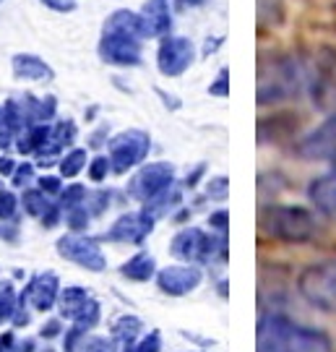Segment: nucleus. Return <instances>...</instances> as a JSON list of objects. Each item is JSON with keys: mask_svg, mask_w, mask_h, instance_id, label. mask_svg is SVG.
<instances>
[{"mask_svg": "<svg viewBox=\"0 0 336 352\" xmlns=\"http://www.w3.org/2000/svg\"><path fill=\"white\" fill-rule=\"evenodd\" d=\"M311 84V65L298 60L295 55H271L258 63V104H279L298 100L300 91Z\"/></svg>", "mask_w": 336, "mask_h": 352, "instance_id": "nucleus-1", "label": "nucleus"}, {"mask_svg": "<svg viewBox=\"0 0 336 352\" xmlns=\"http://www.w3.org/2000/svg\"><path fill=\"white\" fill-rule=\"evenodd\" d=\"M258 352H336L324 331L295 324L284 316H263L258 324Z\"/></svg>", "mask_w": 336, "mask_h": 352, "instance_id": "nucleus-2", "label": "nucleus"}, {"mask_svg": "<svg viewBox=\"0 0 336 352\" xmlns=\"http://www.w3.org/2000/svg\"><path fill=\"white\" fill-rule=\"evenodd\" d=\"M258 227L263 235L279 243H308L318 232V222L311 209L289 204H266L258 212Z\"/></svg>", "mask_w": 336, "mask_h": 352, "instance_id": "nucleus-3", "label": "nucleus"}, {"mask_svg": "<svg viewBox=\"0 0 336 352\" xmlns=\"http://www.w3.org/2000/svg\"><path fill=\"white\" fill-rule=\"evenodd\" d=\"M298 289L318 311L336 314V261L305 266L298 277Z\"/></svg>", "mask_w": 336, "mask_h": 352, "instance_id": "nucleus-4", "label": "nucleus"}, {"mask_svg": "<svg viewBox=\"0 0 336 352\" xmlns=\"http://www.w3.org/2000/svg\"><path fill=\"white\" fill-rule=\"evenodd\" d=\"M172 253L177 258H183L188 264H203V261H212L214 256L219 253L222 258H227V235L216 240L214 235L203 232L199 227H190L177 232L172 240Z\"/></svg>", "mask_w": 336, "mask_h": 352, "instance_id": "nucleus-5", "label": "nucleus"}, {"mask_svg": "<svg viewBox=\"0 0 336 352\" xmlns=\"http://www.w3.org/2000/svg\"><path fill=\"white\" fill-rule=\"evenodd\" d=\"M141 37L125 34V32H110L102 29L100 39V58L107 65H117V68H133L141 63Z\"/></svg>", "mask_w": 336, "mask_h": 352, "instance_id": "nucleus-6", "label": "nucleus"}, {"mask_svg": "<svg viewBox=\"0 0 336 352\" xmlns=\"http://www.w3.org/2000/svg\"><path fill=\"white\" fill-rule=\"evenodd\" d=\"M149 136L144 131H123L110 141V164L115 173H128L149 154Z\"/></svg>", "mask_w": 336, "mask_h": 352, "instance_id": "nucleus-7", "label": "nucleus"}, {"mask_svg": "<svg viewBox=\"0 0 336 352\" xmlns=\"http://www.w3.org/2000/svg\"><path fill=\"white\" fill-rule=\"evenodd\" d=\"M196 60V47L193 42L186 37H172V34H164L159 42V50H157V65H159V74L167 78L175 76H183Z\"/></svg>", "mask_w": 336, "mask_h": 352, "instance_id": "nucleus-8", "label": "nucleus"}, {"mask_svg": "<svg viewBox=\"0 0 336 352\" xmlns=\"http://www.w3.org/2000/svg\"><path fill=\"white\" fill-rule=\"evenodd\" d=\"M298 154L311 162H331L336 167V113L313 128L305 139H300Z\"/></svg>", "mask_w": 336, "mask_h": 352, "instance_id": "nucleus-9", "label": "nucleus"}, {"mask_svg": "<svg viewBox=\"0 0 336 352\" xmlns=\"http://www.w3.org/2000/svg\"><path fill=\"white\" fill-rule=\"evenodd\" d=\"M172 177H175V170L167 162L146 164V167L131 180L128 193H131L133 199H138V201H149L157 193H162L164 188L172 186Z\"/></svg>", "mask_w": 336, "mask_h": 352, "instance_id": "nucleus-10", "label": "nucleus"}, {"mask_svg": "<svg viewBox=\"0 0 336 352\" xmlns=\"http://www.w3.org/2000/svg\"><path fill=\"white\" fill-rule=\"evenodd\" d=\"M58 253L63 258L84 266V269H91V272L104 269V256H102L100 245L94 240L81 238V235H65V238L58 240Z\"/></svg>", "mask_w": 336, "mask_h": 352, "instance_id": "nucleus-11", "label": "nucleus"}, {"mask_svg": "<svg viewBox=\"0 0 336 352\" xmlns=\"http://www.w3.org/2000/svg\"><path fill=\"white\" fill-rule=\"evenodd\" d=\"M159 289L167 292V295H186L190 289H196L201 285V269L196 266H167L159 272Z\"/></svg>", "mask_w": 336, "mask_h": 352, "instance_id": "nucleus-12", "label": "nucleus"}, {"mask_svg": "<svg viewBox=\"0 0 336 352\" xmlns=\"http://www.w3.org/2000/svg\"><path fill=\"white\" fill-rule=\"evenodd\" d=\"M151 225H154V219H151L146 212L125 214V217H120V219L112 225V230L107 232V238L120 240V243H141V240L151 232Z\"/></svg>", "mask_w": 336, "mask_h": 352, "instance_id": "nucleus-13", "label": "nucleus"}, {"mask_svg": "<svg viewBox=\"0 0 336 352\" xmlns=\"http://www.w3.org/2000/svg\"><path fill=\"white\" fill-rule=\"evenodd\" d=\"M308 199L321 214H326L328 219H336V170L313 177L308 186Z\"/></svg>", "mask_w": 336, "mask_h": 352, "instance_id": "nucleus-14", "label": "nucleus"}, {"mask_svg": "<svg viewBox=\"0 0 336 352\" xmlns=\"http://www.w3.org/2000/svg\"><path fill=\"white\" fill-rule=\"evenodd\" d=\"M141 21H144V34L149 37H164L172 29V16L167 0H146V6L141 8Z\"/></svg>", "mask_w": 336, "mask_h": 352, "instance_id": "nucleus-15", "label": "nucleus"}, {"mask_svg": "<svg viewBox=\"0 0 336 352\" xmlns=\"http://www.w3.org/2000/svg\"><path fill=\"white\" fill-rule=\"evenodd\" d=\"M298 131V115L276 113L271 118H263L258 123V141L261 144H279V141L295 136Z\"/></svg>", "mask_w": 336, "mask_h": 352, "instance_id": "nucleus-16", "label": "nucleus"}, {"mask_svg": "<svg viewBox=\"0 0 336 352\" xmlns=\"http://www.w3.org/2000/svg\"><path fill=\"white\" fill-rule=\"evenodd\" d=\"M13 76L24 78V81H50L55 71L37 55L19 52V55H13Z\"/></svg>", "mask_w": 336, "mask_h": 352, "instance_id": "nucleus-17", "label": "nucleus"}, {"mask_svg": "<svg viewBox=\"0 0 336 352\" xmlns=\"http://www.w3.org/2000/svg\"><path fill=\"white\" fill-rule=\"evenodd\" d=\"M26 295L32 298L34 308L47 311L52 302H55V295H58V279H55V274H42V277H37L29 285Z\"/></svg>", "mask_w": 336, "mask_h": 352, "instance_id": "nucleus-18", "label": "nucleus"}, {"mask_svg": "<svg viewBox=\"0 0 336 352\" xmlns=\"http://www.w3.org/2000/svg\"><path fill=\"white\" fill-rule=\"evenodd\" d=\"M91 300H89L87 289L81 287H65L60 295V308L65 316H71V318H78V316L87 311Z\"/></svg>", "mask_w": 336, "mask_h": 352, "instance_id": "nucleus-19", "label": "nucleus"}, {"mask_svg": "<svg viewBox=\"0 0 336 352\" xmlns=\"http://www.w3.org/2000/svg\"><path fill=\"white\" fill-rule=\"evenodd\" d=\"M123 274L128 279H136V282H146L154 274V258H151L149 253H138L131 261H125Z\"/></svg>", "mask_w": 336, "mask_h": 352, "instance_id": "nucleus-20", "label": "nucleus"}, {"mask_svg": "<svg viewBox=\"0 0 336 352\" xmlns=\"http://www.w3.org/2000/svg\"><path fill=\"white\" fill-rule=\"evenodd\" d=\"M284 21V6L282 0H258V24L279 26Z\"/></svg>", "mask_w": 336, "mask_h": 352, "instance_id": "nucleus-21", "label": "nucleus"}, {"mask_svg": "<svg viewBox=\"0 0 336 352\" xmlns=\"http://www.w3.org/2000/svg\"><path fill=\"white\" fill-rule=\"evenodd\" d=\"M84 164H87V151L84 149H74L65 154V160L60 162V173L63 177H74L78 175L81 170H84Z\"/></svg>", "mask_w": 336, "mask_h": 352, "instance_id": "nucleus-22", "label": "nucleus"}, {"mask_svg": "<svg viewBox=\"0 0 336 352\" xmlns=\"http://www.w3.org/2000/svg\"><path fill=\"white\" fill-rule=\"evenodd\" d=\"M24 206H26V212L34 214V217H45V212L50 209V204L45 199V190H26Z\"/></svg>", "mask_w": 336, "mask_h": 352, "instance_id": "nucleus-23", "label": "nucleus"}, {"mask_svg": "<svg viewBox=\"0 0 336 352\" xmlns=\"http://www.w3.org/2000/svg\"><path fill=\"white\" fill-rule=\"evenodd\" d=\"M209 94L212 97H227L229 94V68H222L216 78H214V84L209 87Z\"/></svg>", "mask_w": 336, "mask_h": 352, "instance_id": "nucleus-24", "label": "nucleus"}, {"mask_svg": "<svg viewBox=\"0 0 336 352\" xmlns=\"http://www.w3.org/2000/svg\"><path fill=\"white\" fill-rule=\"evenodd\" d=\"M110 170H112V164H110V160H107V157H97L94 162L89 164V175H91V180H97V183H100V180H104Z\"/></svg>", "mask_w": 336, "mask_h": 352, "instance_id": "nucleus-25", "label": "nucleus"}, {"mask_svg": "<svg viewBox=\"0 0 336 352\" xmlns=\"http://www.w3.org/2000/svg\"><path fill=\"white\" fill-rule=\"evenodd\" d=\"M227 222H229L227 209H219V212H214L212 217H209V225H212V230H216L219 235H227Z\"/></svg>", "mask_w": 336, "mask_h": 352, "instance_id": "nucleus-26", "label": "nucleus"}, {"mask_svg": "<svg viewBox=\"0 0 336 352\" xmlns=\"http://www.w3.org/2000/svg\"><path fill=\"white\" fill-rule=\"evenodd\" d=\"M39 3L58 13H71L76 8V0H39Z\"/></svg>", "mask_w": 336, "mask_h": 352, "instance_id": "nucleus-27", "label": "nucleus"}, {"mask_svg": "<svg viewBox=\"0 0 336 352\" xmlns=\"http://www.w3.org/2000/svg\"><path fill=\"white\" fill-rule=\"evenodd\" d=\"M209 196L212 199H224L227 196V177H214L209 183Z\"/></svg>", "mask_w": 336, "mask_h": 352, "instance_id": "nucleus-28", "label": "nucleus"}, {"mask_svg": "<svg viewBox=\"0 0 336 352\" xmlns=\"http://www.w3.org/2000/svg\"><path fill=\"white\" fill-rule=\"evenodd\" d=\"M138 327H141V324H138L136 318H123V321L117 324V334H123V337H128V340H131V337L138 331Z\"/></svg>", "mask_w": 336, "mask_h": 352, "instance_id": "nucleus-29", "label": "nucleus"}, {"mask_svg": "<svg viewBox=\"0 0 336 352\" xmlns=\"http://www.w3.org/2000/svg\"><path fill=\"white\" fill-rule=\"evenodd\" d=\"M29 177H32V164H19V170L13 173V183L24 186V183H29Z\"/></svg>", "mask_w": 336, "mask_h": 352, "instance_id": "nucleus-30", "label": "nucleus"}, {"mask_svg": "<svg viewBox=\"0 0 336 352\" xmlns=\"http://www.w3.org/2000/svg\"><path fill=\"white\" fill-rule=\"evenodd\" d=\"M39 190H45V193H58V190H60V180H58V177H42V180H39Z\"/></svg>", "mask_w": 336, "mask_h": 352, "instance_id": "nucleus-31", "label": "nucleus"}, {"mask_svg": "<svg viewBox=\"0 0 336 352\" xmlns=\"http://www.w3.org/2000/svg\"><path fill=\"white\" fill-rule=\"evenodd\" d=\"M0 173L13 175V162H11V160H0Z\"/></svg>", "mask_w": 336, "mask_h": 352, "instance_id": "nucleus-32", "label": "nucleus"}, {"mask_svg": "<svg viewBox=\"0 0 336 352\" xmlns=\"http://www.w3.org/2000/svg\"><path fill=\"white\" fill-rule=\"evenodd\" d=\"M177 3H180V6H188V8H199L206 0H177Z\"/></svg>", "mask_w": 336, "mask_h": 352, "instance_id": "nucleus-33", "label": "nucleus"}, {"mask_svg": "<svg viewBox=\"0 0 336 352\" xmlns=\"http://www.w3.org/2000/svg\"><path fill=\"white\" fill-rule=\"evenodd\" d=\"M0 3H3V0H0Z\"/></svg>", "mask_w": 336, "mask_h": 352, "instance_id": "nucleus-34", "label": "nucleus"}]
</instances>
